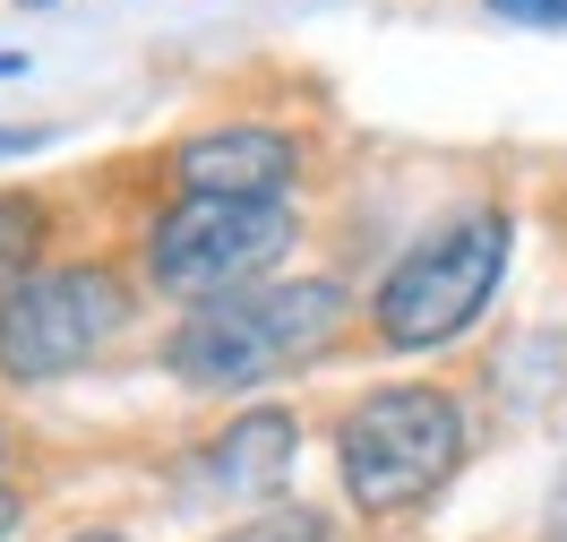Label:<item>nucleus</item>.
I'll return each mask as SVG.
<instances>
[{
	"instance_id": "obj_1",
	"label": "nucleus",
	"mask_w": 567,
	"mask_h": 542,
	"mask_svg": "<svg viewBox=\"0 0 567 542\" xmlns=\"http://www.w3.org/2000/svg\"><path fill=\"white\" fill-rule=\"evenodd\" d=\"M353 319L344 285L327 276H284V285H241L224 301H198L189 319L173 327V379L189 388H258V379H284L301 361H319Z\"/></svg>"
},
{
	"instance_id": "obj_2",
	"label": "nucleus",
	"mask_w": 567,
	"mask_h": 542,
	"mask_svg": "<svg viewBox=\"0 0 567 542\" xmlns=\"http://www.w3.org/2000/svg\"><path fill=\"white\" fill-rule=\"evenodd\" d=\"M507 250H516V224L498 207H464L456 224H439L430 242H413L388 267L379 301H370L379 345L388 354H439V345H456L464 327L491 310L498 276H507Z\"/></svg>"
},
{
	"instance_id": "obj_3",
	"label": "nucleus",
	"mask_w": 567,
	"mask_h": 542,
	"mask_svg": "<svg viewBox=\"0 0 567 542\" xmlns=\"http://www.w3.org/2000/svg\"><path fill=\"white\" fill-rule=\"evenodd\" d=\"M464 466V413L447 388H379L336 431V482L361 517H404L439 500V482Z\"/></svg>"
},
{
	"instance_id": "obj_4",
	"label": "nucleus",
	"mask_w": 567,
	"mask_h": 542,
	"mask_svg": "<svg viewBox=\"0 0 567 542\" xmlns=\"http://www.w3.org/2000/svg\"><path fill=\"white\" fill-rule=\"evenodd\" d=\"M130 327V285L78 258V267H27L0 293V379L35 388V379H70Z\"/></svg>"
},
{
	"instance_id": "obj_5",
	"label": "nucleus",
	"mask_w": 567,
	"mask_h": 542,
	"mask_svg": "<svg viewBox=\"0 0 567 542\" xmlns=\"http://www.w3.org/2000/svg\"><path fill=\"white\" fill-rule=\"evenodd\" d=\"M292 233H301V216L284 198H181L146 233V276L198 310V301L258 285L292 250Z\"/></svg>"
},
{
	"instance_id": "obj_6",
	"label": "nucleus",
	"mask_w": 567,
	"mask_h": 542,
	"mask_svg": "<svg viewBox=\"0 0 567 542\" xmlns=\"http://www.w3.org/2000/svg\"><path fill=\"white\" fill-rule=\"evenodd\" d=\"M301 173V146L292 130L267 121H224V130H189L173 146V181L181 198H276Z\"/></svg>"
},
{
	"instance_id": "obj_7",
	"label": "nucleus",
	"mask_w": 567,
	"mask_h": 542,
	"mask_svg": "<svg viewBox=\"0 0 567 542\" xmlns=\"http://www.w3.org/2000/svg\"><path fill=\"white\" fill-rule=\"evenodd\" d=\"M292 448H301V422L284 405H249V413H233L198 448V491L207 500H267V491H284V473H292Z\"/></svg>"
},
{
	"instance_id": "obj_8",
	"label": "nucleus",
	"mask_w": 567,
	"mask_h": 542,
	"mask_svg": "<svg viewBox=\"0 0 567 542\" xmlns=\"http://www.w3.org/2000/svg\"><path fill=\"white\" fill-rule=\"evenodd\" d=\"M35 242H43V207L35 198H0V293L35 267Z\"/></svg>"
},
{
	"instance_id": "obj_9",
	"label": "nucleus",
	"mask_w": 567,
	"mask_h": 542,
	"mask_svg": "<svg viewBox=\"0 0 567 542\" xmlns=\"http://www.w3.org/2000/svg\"><path fill=\"white\" fill-rule=\"evenodd\" d=\"M233 542H327V525L310 517V508H284V517H258V525H241Z\"/></svg>"
},
{
	"instance_id": "obj_10",
	"label": "nucleus",
	"mask_w": 567,
	"mask_h": 542,
	"mask_svg": "<svg viewBox=\"0 0 567 542\" xmlns=\"http://www.w3.org/2000/svg\"><path fill=\"white\" fill-rule=\"evenodd\" d=\"M491 18H507V27H567V0H491Z\"/></svg>"
},
{
	"instance_id": "obj_11",
	"label": "nucleus",
	"mask_w": 567,
	"mask_h": 542,
	"mask_svg": "<svg viewBox=\"0 0 567 542\" xmlns=\"http://www.w3.org/2000/svg\"><path fill=\"white\" fill-rule=\"evenodd\" d=\"M52 130H0V155H27V146H43Z\"/></svg>"
},
{
	"instance_id": "obj_12",
	"label": "nucleus",
	"mask_w": 567,
	"mask_h": 542,
	"mask_svg": "<svg viewBox=\"0 0 567 542\" xmlns=\"http://www.w3.org/2000/svg\"><path fill=\"white\" fill-rule=\"evenodd\" d=\"M18 534V491H9V482H0V542Z\"/></svg>"
},
{
	"instance_id": "obj_13",
	"label": "nucleus",
	"mask_w": 567,
	"mask_h": 542,
	"mask_svg": "<svg viewBox=\"0 0 567 542\" xmlns=\"http://www.w3.org/2000/svg\"><path fill=\"white\" fill-rule=\"evenodd\" d=\"M70 542H121V534H70Z\"/></svg>"
}]
</instances>
